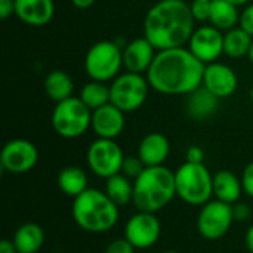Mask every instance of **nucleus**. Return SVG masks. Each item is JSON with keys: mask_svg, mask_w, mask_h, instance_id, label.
I'll use <instances>...</instances> for the list:
<instances>
[{"mask_svg": "<svg viewBox=\"0 0 253 253\" xmlns=\"http://www.w3.org/2000/svg\"><path fill=\"white\" fill-rule=\"evenodd\" d=\"M205 64L200 62L187 46L157 50L147 71L153 90L162 95H188L202 86Z\"/></svg>", "mask_w": 253, "mask_h": 253, "instance_id": "f257e3e1", "label": "nucleus"}, {"mask_svg": "<svg viewBox=\"0 0 253 253\" xmlns=\"http://www.w3.org/2000/svg\"><path fill=\"white\" fill-rule=\"evenodd\" d=\"M194 30L196 19L185 0H159L144 18V36L157 50L187 46Z\"/></svg>", "mask_w": 253, "mask_h": 253, "instance_id": "f03ea898", "label": "nucleus"}, {"mask_svg": "<svg viewBox=\"0 0 253 253\" xmlns=\"http://www.w3.org/2000/svg\"><path fill=\"white\" fill-rule=\"evenodd\" d=\"M71 215L79 228L92 234L113 230L120 218V208L98 188H87L73 199Z\"/></svg>", "mask_w": 253, "mask_h": 253, "instance_id": "7ed1b4c3", "label": "nucleus"}, {"mask_svg": "<svg viewBox=\"0 0 253 253\" xmlns=\"http://www.w3.org/2000/svg\"><path fill=\"white\" fill-rule=\"evenodd\" d=\"M176 197L175 172L163 166H150L133 181V206L139 212L157 213Z\"/></svg>", "mask_w": 253, "mask_h": 253, "instance_id": "20e7f679", "label": "nucleus"}, {"mask_svg": "<svg viewBox=\"0 0 253 253\" xmlns=\"http://www.w3.org/2000/svg\"><path fill=\"white\" fill-rule=\"evenodd\" d=\"M176 197L190 206H203L213 199V175L205 163L184 162L175 170Z\"/></svg>", "mask_w": 253, "mask_h": 253, "instance_id": "39448f33", "label": "nucleus"}, {"mask_svg": "<svg viewBox=\"0 0 253 253\" xmlns=\"http://www.w3.org/2000/svg\"><path fill=\"white\" fill-rule=\"evenodd\" d=\"M50 122L56 135L65 139H76L90 129L92 110L79 96H71L56 102Z\"/></svg>", "mask_w": 253, "mask_h": 253, "instance_id": "423d86ee", "label": "nucleus"}, {"mask_svg": "<svg viewBox=\"0 0 253 253\" xmlns=\"http://www.w3.org/2000/svg\"><path fill=\"white\" fill-rule=\"evenodd\" d=\"M123 68V49L111 42L101 40L89 47L84 56V71L90 80L111 83Z\"/></svg>", "mask_w": 253, "mask_h": 253, "instance_id": "0eeeda50", "label": "nucleus"}, {"mask_svg": "<svg viewBox=\"0 0 253 253\" xmlns=\"http://www.w3.org/2000/svg\"><path fill=\"white\" fill-rule=\"evenodd\" d=\"M150 89L145 74L125 71L110 83V102L123 113H133L145 104Z\"/></svg>", "mask_w": 253, "mask_h": 253, "instance_id": "6e6552de", "label": "nucleus"}, {"mask_svg": "<svg viewBox=\"0 0 253 253\" xmlns=\"http://www.w3.org/2000/svg\"><path fill=\"white\" fill-rule=\"evenodd\" d=\"M125 153L116 139L96 138L87 148L86 162L93 175L108 179L122 172Z\"/></svg>", "mask_w": 253, "mask_h": 253, "instance_id": "1a4fd4ad", "label": "nucleus"}, {"mask_svg": "<svg viewBox=\"0 0 253 253\" xmlns=\"http://www.w3.org/2000/svg\"><path fill=\"white\" fill-rule=\"evenodd\" d=\"M233 205L212 199L203 206L197 215V231L206 240H219L231 228L234 222Z\"/></svg>", "mask_w": 253, "mask_h": 253, "instance_id": "9d476101", "label": "nucleus"}, {"mask_svg": "<svg viewBox=\"0 0 253 253\" xmlns=\"http://www.w3.org/2000/svg\"><path fill=\"white\" fill-rule=\"evenodd\" d=\"M162 236V224L156 213L136 212L125 224L123 237L136 249L147 251L157 245Z\"/></svg>", "mask_w": 253, "mask_h": 253, "instance_id": "9b49d317", "label": "nucleus"}, {"mask_svg": "<svg viewBox=\"0 0 253 253\" xmlns=\"http://www.w3.org/2000/svg\"><path fill=\"white\" fill-rule=\"evenodd\" d=\"M39 162L37 147L22 138L7 141L0 153V166L12 175H22L36 168Z\"/></svg>", "mask_w": 253, "mask_h": 253, "instance_id": "f8f14e48", "label": "nucleus"}, {"mask_svg": "<svg viewBox=\"0 0 253 253\" xmlns=\"http://www.w3.org/2000/svg\"><path fill=\"white\" fill-rule=\"evenodd\" d=\"M187 47L205 65L216 62L224 55V31L206 24L194 30Z\"/></svg>", "mask_w": 253, "mask_h": 253, "instance_id": "ddd939ff", "label": "nucleus"}, {"mask_svg": "<svg viewBox=\"0 0 253 253\" xmlns=\"http://www.w3.org/2000/svg\"><path fill=\"white\" fill-rule=\"evenodd\" d=\"M202 84L216 98L224 99L234 95L239 86V79L236 71L230 65L216 61L205 65Z\"/></svg>", "mask_w": 253, "mask_h": 253, "instance_id": "4468645a", "label": "nucleus"}, {"mask_svg": "<svg viewBox=\"0 0 253 253\" xmlns=\"http://www.w3.org/2000/svg\"><path fill=\"white\" fill-rule=\"evenodd\" d=\"M120 108L113 105L111 102L105 104L104 107H99L92 111V123L90 129L98 138L104 139H116L122 135L126 119Z\"/></svg>", "mask_w": 253, "mask_h": 253, "instance_id": "2eb2a0df", "label": "nucleus"}, {"mask_svg": "<svg viewBox=\"0 0 253 253\" xmlns=\"http://www.w3.org/2000/svg\"><path fill=\"white\" fill-rule=\"evenodd\" d=\"M156 55L157 49L145 36L133 39L123 47V68L130 73L147 74Z\"/></svg>", "mask_w": 253, "mask_h": 253, "instance_id": "dca6fc26", "label": "nucleus"}, {"mask_svg": "<svg viewBox=\"0 0 253 253\" xmlns=\"http://www.w3.org/2000/svg\"><path fill=\"white\" fill-rule=\"evenodd\" d=\"M55 15L53 0H15V16L30 27H44Z\"/></svg>", "mask_w": 253, "mask_h": 253, "instance_id": "f3484780", "label": "nucleus"}, {"mask_svg": "<svg viewBox=\"0 0 253 253\" xmlns=\"http://www.w3.org/2000/svg\"><path fill=\"white\" fill-rule=\"evenodd\" d=\"M136 154L147 168L163 166L170 154V142L166 135L151 132L141 139Z\"/></svg>", "mask_w": 253, "mask_h": 253, "instance_id": "a211bd4d", "label": "nucleus"}, {"mask_svg": "<svg viewBox=\"0 0 253 253\" xmlns=\"http://www.w3.org/2000/svg\"><path fill=\"white\" fill-rule=\"evenodd\" d=\"M219 101V98H216L202 84L187 95L185 111L193 120H208L218 111Z\"/></svg>", "mask_w": 253, "mask_h": 253, "instance_id": "6ab92c4d", "label": "nucleus"}, {"mask_svg": "<svg viewBox=\"0 0 253 253\" xmlns=\"http://www.w3.org/2000/svg\"><path fill=\"white\" fill-rule=\"evenodd\" d=\"M242 178H239L234 172L222 169L215 172L213 175V199L225 202L228 205H236L240 202L243 194Z\"/></svg>", "mask_w": 253, "mask_h": 253, "instance_id": "aec40b11", "label": "nucleus"}, {"mask_svg": "<svg viewBox=\"0 0 253 253\" xmlns=\"http://www.w3.org/2000/svg\"><path fill=\"white\" fill-rule=\"evenodd\" d=\"M12 242L18 253H37L46 242V234L39 224L25 222L16 228Z\"/></svg>", "mask_w": 253, "mask_h": 253, "instance_id": "412c9836", "label": "nucleus"}, {"mask_svg": "<svg viewBox=\"0 0 253 253\" xmlns=\"http://www.w3.org/2000/svg\"><path fill=\"white\" fill-rule=\"evenodd\" d=\"M240 13L242 12H239V6L228 0H212L208 24L221 31H228L240 24Z\"/></svg>", "mask_w": 253, "mask_h": 253, "instance_id": "4be33fe9", "label": "nucleus"}, {"mask_svg": "<svg viewBox=\"0 0 253 253\" xmlns=\"http://www.w3.org/2000/svg\"><path fill=\"white\" fill-rule=\"evenodd\" d=\"M58 188L65 196L76 199L89 188L87 173L79 166H67L58 173Z\"/></svg>", "mask_w": 253, "mask_h": 253, "instance_id": "5701e85b", "label": "nucleus"}, {"mask_svg": "<svg viewBox=\"0 0 253 253\" xmlns=\"http://www.w3.org/2000/svg\"><path fill=\"white\" fill-rule=\"evenodd\" d=\"M43 86L46 95L55 102H61L74 96V82L71 76L64 70H52L44 77Z\"/></svg>", "mask_w": 253, "mask_h": 253, "instance_id": "b1692460", "label": "nucleus"}, {"mask_svg": "<svg viewBox=\"0 0 253 253\" xmlns=\"http://www.w3.org/2000/svg\"><path fill=\"white\" fill-rule=\"evenodd\" d=\"M253 37L240 25L224 31V55L233 59L248 56L252 47Z\"/></svg>", "mask_w": 253, "mask_h": 253, "instance_id": "393cba45", "label": "nucleus"}, {"mask_svg": "<svg viewBox=\"0 0 253 253\" xmlns=\"http://www.w3.org/2000/svg\"><path fill=\"white\" fill-rule=\"evenodd\" d=\"M105 181L104 191L119 208L127 206L133 202V181L130 178L123 173H117Z\"/></svg>", "mask_w": 253, "mask_h": 253, "instance_id": "a878e982", "label": "nucleus"}, {"mask_svg": "<svg viewBox=\"0 0 253 253\" xmlns=\"http://www.w3.org/2000/svg\"><path fill=\"white\" fill-rule=\"evenodd\" d=\"M79 98L93 111L110 102V83L89 80L79 93Z\"/></svg>", "mask_w": 253, "mask_h": 253, "instance_id": "bb28decb", "label": "nucleus"}, {"mask_svg": "<svg viewBox=\"0 0 253 253\" xmlns=\"http://www.w3.org/2000/svg\"><path fill=\"white\" fill-rule=\"evenodd\" d=\"M147 166L142 163V160L136 156H126L122 165V172L123 175H126L127 178H130L132 181H135L145 169Z\"/></svg>", "mask_w": 253, "mask_h": 253, "instance_id": "cd10ccee", "label": "nucleus"}, {"mask_svg": "<svg viewBox=\"0 0 253 253\" xmlns=\"http://www.w3.org/2000/svg\"><path fill=\"white\" fill-rule=\"evenodd\" d=\"M193 18L199 22H209L211 16V1L208 0H191L190 3Z\"/></svg>", "mask_w": 253, "mask_h": 253, "instance_id": "c85d7f7f", "label": "nucleus"}, {"mask_svg": "<svg viewBox=\"0 0 253 253\" xmlns=\"http://www.w3.org/2000/svg\"><path fill=\"white\" fill-rule=\"evenodd\" d=\"M135 248L125 239H116L113 240L107 248H105V252L104 253H135Z\"/></svg>", "mask_w": 253, "mask_h": 253, "instance_id": "c756f323", "label": "nucleus"}, {"mask_svg": "<svg viewBox=\"0 0 253 253\" xmlns=\"http://www.w3.org/2000/svg\"><path fill=\"white\" fill-rule=\"evenodd\" d=\"M240 178H242L245 194H248L251 199H253V162L246 165V168L243 169V173H242Z\"/></svg>", "mask_w": 253, "mask_h": 253, "instance_id": "7c9ffc66", "label": "nucleus"}, {"mask_svg": "<svg viewBox=\"0 0 253 253\" xmlns=\"http://www.w3.org/2000/svg\"><path fill=\"white\" fill-rule=\"evenodd\" d=\"M243 30H246L253 37V3H249L240 13V24Z\"/></svg>", "mask_w": 253, "mask_h": 253, "instance_id": "2f4dec72", "label": "nucleus"}, {"mask_svg": "<svg viewBox=\"0 0 253 253\" xmlns=\"http://www.w3.org/2000/svg\"><path fill=\"white\" fill-rule=\"evenodd\" d=\"M205 160V151L199 145H191L185 153V162L191 163H203Z\"/></svg>", "mask_w": 253, "mask_h": 253, "instance_id": "473e14b6", "label": "nucleus"}, {"mask_svg": "<svg viewBox=\"0 0 253 253\" xmlns=\"http://www.w3.org/2000/svg\"><path fill=\"white\" fill-rule=\"evenodd\" d=\"M233 211H234V219L236 221H246L251 216V209L245 203L239 202V203L233 205Z\"/></svg>", "mask_w": 253, "mask_h": 253, "instance_id": "72a5a7b5", "label": "nucleus"}, {"mask_svg": "<svg viewBox=\"0 0 253 253\" xmlns=\"http://www.w3.org/2000/svg\"><path fill=\"white\" fill-rule=\"evenodd\" d=\"M15 15V0H0V18L4 21Z\"/></svg>", "mask_w": 253, "mask_h": 253, "instance_id": "f704fd0d", "label": "nucleus"}, {"mask_svg": "<svg viewBox=\"0 0 253 253\" xmlns=\"http://www.w3.org/2000/svg\"><path fill=\"white\" fill-rule=\"evenodd\" d=\"M0 253H18V251H16L12 240L4 239V240L0 242Z\"/></svg>", "mask_w": 253, "mask_h": 253, "instance_id": "c9c22d12", "label": "nucleus"}, {"mask_svg": "<svg viewBox=\"0 0 253 253\" xmlns=\"http://www.w3.org/2000/svg\"><path fill=\"white\" fill-rule=\"evenodd\" d=\"M245 243H246V248L251 253H253V224L249 227V230L246 231V236H245Z\"/></svg>", "mask_w": 253, "mask_h": 253, "instance_id": "e433bc0d", "label": "nucleus"}, {"mask_svg": "<svg viewBox=\"0 0 253 253\" xmlns=\"http://www.w3.org/2000/svg\"><path fill=\"white\" fill-rule=\"evenodd\" d=\"M96 0H71V3L77 7V9H89L92 4H95Z\"/></svg>", "mask_w": 253, "mask_h": 253, "instance_id": "4c0bfd02", "label": "nucleus"}, {"mask_svg": "<svg viewBox=\"0 0 253 253\" xmlns=\"http://www.w3.org/2000/svg\"><path fill=\"white\" fill-rule=\"evenodd\" d=\"M228 1H231V3H234L236 6H246V4H249L252 0H228Z\"/></svg>", "mask_w": 253, "mask_h": 253, "instance_id": "58836bf2", "label": "nucleus"}, {"mask_svg": "<svg viewBox=\"0 0 253 253\" xmlns=\"http://www.w3.org/2000/svg\"><path fill=\"white\" fill-rule=\"evenodd\" d=\"M248 56H249L251 62L253 64V42H252V47H251V52H249V55H248Z\"/></svg>", "mask_w": 253, "mask_h": 253, "instance_id": "ea45409f", "label": "nucleus"}, {"mask_svg": "<svg viewBox=\"0 0 253 253\" xmlns=\"http://www.w3.org/2000/svg\"><path fill=\"white\" fill-rule=\"evenodd\" d=\"M163 253H179V252H176V251H165Z\"/></svg>", "mask_w": 253, "mask_h": 253, "instance_id": "a19ab883", "label": "nucleus"}, {"mask_svg": "<svg viewBox=\"0 0 253 253\" xmlns=\"http://www.w3.org/2000/svg\"><path fill=\"white\" fill-rule=\"evenodd\" d=\"M251 99H252V102H253V86H252V89H251Z\"/></svg>", "mask_w": 253, "mask_h": 253, "instance_id": "79ce46f5", "label": "nucleus"}, {"mask_svg": "<svg viewBox=\"0 0 253 253\" xmlns=\"http://www.w3.org/2000/svg\"><path fill=\"white\" fill-rule=\"evenodd\" d=\"M208 1H212V0H208Z\"/></svg>", "mask_w": 253, "mask_h": 253, "instance_id": "37998d69", "label": "nucleus"}]
</instances>
